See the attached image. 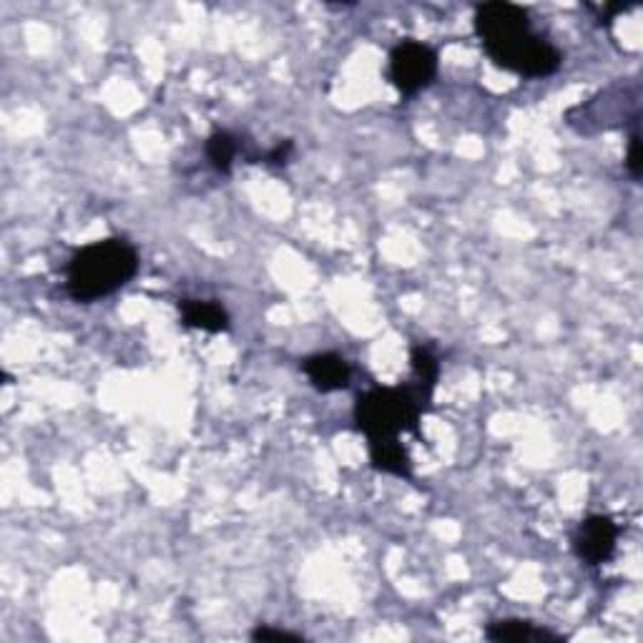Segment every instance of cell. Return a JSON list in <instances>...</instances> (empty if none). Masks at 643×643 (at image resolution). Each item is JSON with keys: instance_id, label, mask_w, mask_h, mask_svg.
<instances>
[{"instance_id": "cell-1", "label": "cell", "mask_w": 643, "mask_h": 643, "mask_svg": "<svg viewBox=\"0 0 643 643\" xmlns=\"http://www.w3.org/2000/svg\"><path fill=\"white\" fill-rule=\"evenodd\" d=\"M482 50L503 71L523 79H548L563 66V54L551 40L533 31L530 15L523 5L493 0L476 8L472 15Z\"/></svg>"}, {"instance_id": "cell-2", "label": "cell", "mask_w": 643, "mask_h": 643, "mask_svg": "<svg viewBox=\"0 0 643 643\" xmlns=\"http://www.w3.org/2000/svg\"><path fill=\"white\" fill-rule=\"evenodd\" d=\"M139 272V252L124 236L91 242L75 249L66 265V292L73 302L91 304L112 297Z\"/></svg>"}, {"instance_id": "cell-3", "label": "cell", "mask_w": 643, "mask_h": 643, "mask_svg": "<svg viewBox=\"0 0 643 643\" xmlns=\"http://www.w3.org/2000/svg\"><path fill=\"white\" fill-rule=\"evenodd\" d=\"M435 387L420 379L397 387H372L354 400V425L370 440H387L410 433L420 437V420L433 408Z\"/></svg>"}, {"instance_id": "cell-4", "label": "cell", "mask_w": 643, "mask_h": 643, "mask_svg": "<svg viewBox=\"0 0 643 643\" xmlns=\"http://www.w3.org/2000/svg\"><path fill=\"white\" fill-rule=\"evenodd\" d=\"M437 75V50L420 40H402L390 50L387 79L402 96H418L420 91L433 86Z\"/></svg>"}, {"instance_id": "cell-5", "label": "cell", "mask_w": 643, "mask_h": 643, "mask_svg": "<svg viewBox=\"0 0 643 643\" xmlns=\"http://www.w3.org/2000/svg\"><path fill=\"white\" fill-rule=\"evenodd\" d=\"M571 546L581 563L598 569V565L611 561L616 548H619V526L608 515H588L573 530Z\"/></svg>"}, {"instance_id": "cell-6", "label": "cell", "mask_w": 643, "mask_h": 643, "mask_svg": "<svg viewBox=\"0 0 643 643\" xmlns=\"http://www.w3.org/2000/svg\"><path fill=\"white\" fill-rule=\"evenodd\" d=\"M304 375L317 393L329 395L347 390L352 383V365L340 352H317L302 362Z\"/></svg>"}, {"instance_id": "cell-7", "label": "cell", "mask_w": 643, "mask_h": 643, "mask_svg": "<svg viewBox=\"0 0 643 643\" xmlns=\"http://www.w3.org/2000/svg\"><path fill=\"white\" fill-rule=\"evenodd\" d=\"M179 315L184 327L201 329L209 335H222L232 327V317L219 300H197L184 297L179 300Z\"/></svg>"}, {"instance_id": "cell-8", "label": "cell", "mask_w": 643, "mask_h": 643, "mask_svg": "<svg viewBox=\"0 0 643 643\" xmlns=\"http://www.w3.org/2000/svg\"><path fill=\"white\" fill-rule=\"evenodd\" d=\"M482 636L488 641H495V643H523V641H530V643H543V641H553V643H561L565 641L561 633H556L551 629H543V626H536L533 621L526 619H498V621H490L486 626V631H482Z\"/></svg>"}, {"instance_id": "cell-9", "label": "cell", "mask_w": 643, "mask_h": 643, "mask_svg": "<svg viewBox=\"0 0 643 643\" xmlns=\"http://www.w3.org/2000/svg\"><path fill=\"white\" fill-rule=\"evenodd\" d=\"M370 451V463L372 468L385 472V476H395V478H412V463L410 455L405 451V445L400 443V437H387V440H370L367 443Z\"/></svg>"}, {"instance_id": "cell-10", "label": "cell", "mask_w": 643, "mask_h": 643, "mask_svg": "<svg viewBox=\"0 0 643 643\" xmlns=\"http://www.w3.org/2000/svg\"><path fill=\"white\" fill-rule=\"evenodd\" d=\"M204 151H207L209 166L214 168L217 174L226 176V174H232L236 156L242 154V141L232 131H214L207 139Z\"/></svg>"}, {"instance_id": "cell-11", "label": "cell", "mask_w": 643, "mask_h": 643, "mask_svg": "<svg viewBox=\"0 0 643 643\" xmlns=\"http://www.w3.org/2000/svg\"><path fill=\"white\" fill-rule=\"evenodd\" d=\"M410 365H412V377L420 379L430 387H437L440 383V358L437 352L430 344H412L410 350Z\"/></svg>"}, {"instance_id": "cell-12", "label": "cell", "mask_w": 643, "mask_h": 643, "mask_svg": "<svg viewBox=\"0 0 643 643\" xmlns=\"http://www.w3.org/2000/svg\"><path fill=\"white\" fill-rule=\"evenodd\" d=\"M626 168H629L631 179L639 182L643 176V154H641V131L639 126H633L631 139H629V151H626Z\"/></svg>"}, {"instance_id": "cell-13", "label": "cell", "mask_w": 643, "mask_h": 643, "mask_svg": "<svg viewBox=\"0 0 643 643\" xmlns=\"http://www.w3.org/2000/svg\"><path fill=\"white\" fill-rule=\"evenodd\" d=\"M292 156H294V141L292 139H284V141L274 143V147L269 149L267 154H261L259 161H261V164H267V166L282 168V166L290 164Z\"/></svg>"}, {"instance_id": "cell-14", "label": "cell", "mask_w": 643, "mask_h": 643, "mask_svg": "<svg viewBox=\"0 0 643 643\" xmlns=\"http://www.w3.org/2000/svg\"><path fill=\"white\" fill-rule=\"evenodd\" d=\"M252 641L257 643H267V641H292V643H300L304 641L302 633H294V631H287V629H274V626H257L252 633Z\"/></svg>"}, {"instance_id": "cell-15", "label": "cell", "mask_w": 643, "mask_h": 643, "mask_svg": "<svg viewBox=\"0 0 643 643\" xmlns=\"http://www.w3.org/2000/svg\"><path fill=\"white\" fill-rule=\"evenodd\" d=\"M629 8H631V5H623V3H604V5H591V11L598 13V21H600V23L611 25L616 15L626 13V11H629Z\"/></svg>"}]
</instances>
